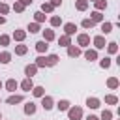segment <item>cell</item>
<instances>
[{
    "mask_svg": "<svg viewBox=\"0 0 120 120\" xmlns=\"http://www.w3.org/2000/svg\"><path fill=\"white\" fill-rule=\"evenodd\" d=\"M17 86H19V82H17L15 79H9V81L6 82V90H8V92H15Z\"/></svg>",
    "mask_w": 120,
    "mask_h": 120,
    "instance_id": "8fae6325",
    "label": "cell"
},
{
    "mask_svg": "<svg viewBox=\"0 0 120 120\" xmlns=\"http://www.w3.org/2000/svg\"><path fill=\"white\" fill-rule=\"evenodd\" d=\"M105 45H107V41H105L103 36H96L94 38V47L96 49H105Z\"/></svg>",
    "mask_w": 120,
    "mask_h": 120,
    "instance_id": "8992f818",
    "label": "cell"
},
{
    "mask_svg": "<svg viewBox=\"0 0 120 120\" xmlns=\"http://www.w3.org/2000/svg\"><path fill=\"white\" fill-rule=\"evenodd\" d=\"M68 56H69V58H77V56H81V47L69 45V47H68Z\"/></svg>",
    "mask_w": 120,
    "mask_h": 120,
    "instance_id": "5b68a950",
    "label": "cell"
},
{
    "mask_svg": "<svg viewBox=\"0 0 120 120\" xmlns=\"http://www.w3.org/2000/svg\"><path fill=\"white\" fill-rule=\"evenodd\" d=\"M99 120H112V112H111V111H107V109H105V111H101V118H99Z\"/></svg>",
    "mask_w": 120,
    "mask_h": 120,
    "instance_id": "e575fe53",
    "label": "cell"
},
{
    "mask_svg": "<svg viewBox=\"0 0 120 120\" xmlns=\"http://www.w3.org/2000/svg\"><path fill=\"white\" fill-rule=\"evenodd\" d=\"M4 22H6V17H2V15H0V24H4Z\"/></svg>",
    "mask_w": 120,
    "mask_h": 120,
    "instance_id": "ee69618b",
    "label": "cell"
},
{
    "mask_svg": "<svg viewBox=\"0 0 120 120\" xmlns=\"http://www.w3.org/2000/svg\"><path fill=\"white\" fill-rule=\"evenodd\" d=\"M26 51H28V47H26V45H17V47H15V54H19V56L26 54Z\"/></svg>",
    "mask_w": 120,
    "mask_h": 120,
    "instance_id": "83f0119b",
    "label": "cell"
},
{
    "mask_svg": "<svg viewBox=\"0 0 120 120\" xmlns=\"http://www.w3.org/2000/svg\"><path fill=\"white\" fill-rule=\"evenodd\" d=\"M77 43H79V47L90 45V36H88V34H79V36H77Z\"/></svg>",
    "mask_w": 120,
    "mask_h": 120,
    "instance_id": "277c9868",
    "label": "cell"
},
{
    "mask_svg": "<svg viewBox=\"0 0 120 120\" xmlns=\"http://www.w3.org/2000/svg\"><path fill=\"white\" fill-rule=\"evenodd\" d=\"M84 58H86V60H90V62H92V60H96V58H98L96 49H88V51L84 52Z\"/></svg>",
    "mask_w": 120,
    "mask_h": 120,
    "instance_id": "ac0fdd59",
    "label": "cell"
},
{
    "mask_svg": "<svg viewBox=\"0 0 120 120\" xmlns=\"http://www.w3.org/2000/svg\"><path fill=\"white\" fill-rule=\"evenodd\" d=\"M21 88H22L24 92H30V90L34 88V82H32V79H24V81L21 82Z\"/></svg>",
    "mask_w": 120,
    "mask_h": 120,
    "instance_id": "7c38bea8",
    "label": "cell"
},
{
    "mask_svg": "<svg viewBox=\"0 0 120 120\" xmlns=\"http://www.w3.org/2000/svg\"><path fill=\"white\" fill-rule=\"evenodd\" d=\"M51 24H52V26H60V24H62V19H60L58 15H54V17H51Z\"/></svg>",
    "mask_w": 120,
    "mask_h": 120,
    "instance_id": "8d00e7d4",
    "label": "cell"
},
{
    "mask_svg": "<svg viewBox=\"0 0 120 120\" xmlns=\"http://www.w3.org/2000/svg\"><path fill=\"white\" fill-rule=\"evenodd\" d=\"M19 2H21V4H22V6H24V8H26V6H30V4H32V2H34V0H19Z\"/></svg>",
    "mask_w": 120,
    "mask_h": 120,
    "instance_id": "b9f144b4",
    "label": "cell"
},
{
    "mask_svg": "<svg viewBox=\"0 0 120 120\" xmlns=\"http://www.w3.org/2000/svg\"><path fill=\"white\" fill-rule=\"evenodd\" d=\"M99 66H101L103 69H107V68L111 66V58H109V56H105V58H101V60H99Z\"/></svg>",
    "mask_w": 120,
    "mask_h": 120,
    "instance_id": "836d02e7",
    "label": "cell"
},
{
    "mask_svg": "<svg viewBox=\"0 0 120 120\" xmlns=\"http://www.w3.org/2000/svg\"><path fill=\"white\" fill-rule=\"evenodd\" d=\"M75 8H77L79 11H84V9L88 8V2H86V0H77V2H75Z\"/></svg>",
    "mask_w": 120,
    "mask_h": 120,
    "instance_id": "484cf974",
    "label": "cell"
},
{
    "mask_svg": "<svg viewBox=\"0 0 120 120\" xmlns=\"http://www.w3.org/2000/svg\"><path fill=\"white\" fill-rule=\"evenodd\" d=\"M45 64H47V66H56V64H58V56H56V54L45 56Z\"/></svg>",
    "mask_w": 120,
    "mask_h": 120,
    "instance_id": "9a60e30c",
    "label": "cell"
},
{
    "mask_svg": "<svg viewBox=\"0 0 120 120\" xmlns=\"http://www.w3.org/2000/svg\"><path fill=\"white\" fill-rule=\"evenodd\" d=\"M34 19H36V22L39 24V22H43L47 17H45V13H41V11H36V13H34Z\"/></svg>",
    "mask_w": 120,
    "mask_h": 120,
    "instance_id": "f1b7e54d",
    "label": "cell"
},
{
    "mask_svg": "<svg viewBox=\"0 0 120 120\" xmlns=\"http://www.w3.org/2000/svg\"><path fill=\"white\" fill-rule=\"evenodd\" d=\"M94 4H96V11H101V9L107 8V2H105V0H96Z\"/></svg>",
    "mask_w": 120,
    "mask_h": 120,
    "instance_id": "4dcf8cb0",
    "label": "cell"
},
{
    "mask_svg": "<svg viewBox=\"0 0 120 120\" xmlns=\"http://www.w3.org/2000/svg\"><path fill=\"white\" fill-rule=\"evenodd\" d=\"M0 120H2V114H0Z\"/></svg>",
    "mask_w": 120,
    "mask_h": 120,
    "instance_id": "7dc6e473",
    "label": "cell"
},
{
    "mask_svg": "<svg viewBox=\"0 0 120 120\" xmlns=\"http://www.w3.org/2000/svg\"><path fill=\"white\" fill-rule=\"evenodd\" d=\"M86 120H99V118H98L96 114H88V116H86Z\"/></svg>",
    "mask_w": 120,
    "mask_h": 120,
    "instance_id": "7bdbcfd3",
    "label": "cell"
},
{
    "mask_svg": "<svg viewBox=\"0 0 120 120\" xmlns=\"http://www.w3.org/2000/svg\"><path fill=\"white\" fill-rule=\"evenodd\" d=\"M99 103H101V101H99L98 98H88V99H86L88 109H98V107H99Z\"/></svg>",
    "mask_w": 120,
    "mask_h": 120,
    "instance_id": "4fadbf2b",
    "label": "cell"
},
{
    "mask_svg": "<svg viewBox=\"0 0 120 120\" xmlns=\"http://www.w3.org/2000/svg\"><path fill=\"white\" fill-rule=\"evenodd\" d=\"M9 60H11V52H8V51L0 52V62L2 64H9Z\"/></svg>",
    "mask_w": 120,
    "mask_h": 120,
    "instance_id": "603a6c76",
    "label": "cell"
},
{
    "mask_svg": "<svg viewBox=\"0 0 120 120\" xmlns=\"http://www.w3.org/2000/svg\"><path fill=\"white\" fill-rule=\"evenodd\" d=\"M56 107H58V111H68L71 105H69V101H68V99H60V101L56 103Z\"/></svg>",
    "mask_w": 120,
    "mask_h": 120,
    "instance_id": "d6986e66",
    "label": "cell"
},
{
    "mask_svg": "<svg viewBox=\"0 0 120 120\" xmlns=\"http://www.w3.org/2000/svg\"><path fill=\"white\" fill-rule=\"evenodd\" d=\"M111 30H112V24L111 22H101V32L103 34H111Z\"/></svg>",
    "mask_w": 120,
    "mask_h": 120,
    "instance_id": "f546056e",
    "label": "cell"
},
{
    "mask_svg": "<svg viewBox=\"0 0 120 120\" xmlns=\"http://www.w3.org/2000/svg\"><path fill=\"white\" fill-rule=\"evenodd\" d=\"M82 28H86V30H90V28H94V22L90 21V19H82Z\"/></svg>",
    "mask_w": 120,
    "mask_h": 120,
    "instance_id": "d590c367",
    "label": "cell"
},
{
    "mask_svg": "<svg viewBox=\"0 0 120 120\" xmlns=\"http://www.w3.org/2000/svg\"><path fill=\"white\" fill-rule=\"evenodd\" d=\"M90 21L96 24V22H101L103 21V15H101V11H92L90 13Z\"/></svg>",
    "mask_w": 120,
    "mask_h": 120,
    "instance_id": "9c48e42d",
    "label": "cell"
},
{
    "mask_svg": "<svg viewBox=\"0 0 120 120\" xmlns=\"http://www.w3.org/2000/svg\"><path fill=\"white\" fill-rule=\"evenodd\" d=\"M58 45L60 47H69L71 45V36H60V39H58Z\"/></svg>",
    "mask_w": 120,
    "mask_h": 120,
    "instance_id": "ba28073f",
    "label": "cell"
},
{
    "mask_svg": "<svg viewBox=\"0 0 120 120\" xmlns=\"http://www.w3.org/2000/svg\"><path fill=\"white\" fill-rule=\"evenodd\" d=\"M13 11H17V13H22V11H24V6H22L19 0H15V4H13Z\"/></svg>",
    "mask_w": 120,
    "mask_h": 120,
    "instance_id": "1f68e13d",
    "label": "cell"
},
{
    "mask_svg": "<svg viewBox=\"0 0 120 120\" xmlns=\"http://www.w3.org/2000/svg\"><path fill=\"white\" fill-rule=\"evenodd\" d=\"M41 107H43L45 111H51V109L54 107V101H52V98H51V96H43V98H41Z\"/></svg>",
    "mask_w": 120,
    "mask_h": 120,
    "instance_id": "7a4b0ae2",
    "label": "cell"
},
{
    "mask_svg": "<svg viewBox=\"0 0 120 120\" xmlns=\"http://www.w3.org/2000/svg\"><path fill=\"white\" fill-rule=\"evenodd\" d=\"M47 49H49V43H47V41L41 39V41L36 43V51H38V52H47Z\"/></svg>",
    "mask_w": 120,
    "mask_h": 120,
    "instance_id": "30bf717a",
    "label": "cell"
},
{
    "mask_svg": "<svg viewBox=\"0 0 120 120\" xmlns=\"http://www.w3.org/2000/svg\"><path fill=\"white\" fill-rule=\"evenodd\" d=\"M30 92H32L36 98H43V96H45V88H43V86H34Z\"/></svg>",
    "mask_w": 120,
    "mask_h": 120,
    "instance_id": "2e32d148",
    "label": "cell"
},
{
    "mask_svg": "<svg viewBox=\"0 0 120 120\" xmlns=\"http://www.w3.org/2000/svg\"><path fill=\"white\" fill-rule=\"evenodd\" d=\"M8 11H9V6H8V4H4V2H0V15L4 17Z\"/></svg>",
    "mask_w": 120,
    "mask_h": 120,
    "instance_id": "ab89813d",
    "label": "cell"
},
{
    "mask_svg": "<svg viewBox=\"0 0 120 120\" xmlns=\"http://www.w3.org/2000/svg\"><path fill=\"white\" fill-rule=\"evenodd\" d=\"M118 84H120V82H118V79H116V77H111V79H107V86H109L111 90L118 88Z\"/></svg>",
    "mask_w": 120,
    "mask_h": 120,
    "instance_id": "7402d4cb",
    "label": "cell"
},
{
    "mask_svg": "<svg viewBox=\"0 0 120 120\" xmlns=\"http://www.w3.org/2000/svg\"><path fill=\"white\" fill-rule=\"evenodd\" d=\"M105 103H109V105H116V103H118V98H116L114 94H109V96H105Z\"/></svg>",
    "mask_w": 120,
    "mask_h": 120,
    "instance_id": "d4e9b609",
    "label": "cell"
},
{
    "mask_svg": "<svg viewBox=\"0 0 120 120\" xmlns=\"http://www.w3.org/2000/svg\"><path fill=\"white\" fill-rule=\"evenodd\" d=\"M38 69H39V68H38L36 64H28V66L24 68V73H26V79H32V77H34V75L38 73Z\"/></svg>",
    "mask_w": 120,
    "mask_h": 120,
    "instance_id": "3957f363",
    "label": "cell"
},
{
    "mask_svg": "<svg viewBox=\"0 0 120 120\" xmlns=\"http://www.w3.org/2000/svg\"><path fill=\"white\" fill-rule=\"evenodd\" d=\"M0 45H2V47H8V45H9V36H6V34L0 36Z\"/></svg>",
    "mask_w": 120,
    "mask_h": 120,
    "instance_id": "f35d334b",
    "label": "cell"
},
{
    "mask_svg": "<svg viewBox=\"0 0 120 120\" xmlns=\"http://www.w3.org/2000/svg\"><path fill=\"white\" fill-rule=\"evenodd\" d=\"M86 2H96V0H86Z\"/></svg>",
    "mask_w": 120,
    "mask_h": 120,
    "instance_id": "f6af8a7d",
    "label": "cell"
},
{
    "mask_svg": "<svg viewBox=\"0 0 120 120\" xmlns=\"http://www.w3.org/2000/svg\"><path fill=\"white\" fill-rule=\"evenodd\" d=\"M0 88H2V81H0Z\"/></svg>",
    "mask_w": 120,
    "mask_h": 120,
    "instance_id": "bcb514c9",
    "label": "cell"
},
{
    "mask_svg": "<svg viewBox=\"0 0 120 120\" xmlns=\"http://www.w3.org/2000/svg\"><path fill=\"white\" fill-rule=\"evenodd\" d=\"M75 30H77V24H73V22H66V24H64V32H66V36H73Z\"/></svg>",
    "mask_w": 120,
    "mask_h": 120,
    "instance_id": "52a82bcc",
    "label": "cell"
},
{
    "mask_svg": "<svg viewBox=\"0 0 120 120\" xmlns=\"http://www.w3.org/2000/svg\"><path fill=\"white\" fill-rule=\"evenodd\" d=\"M22 99H24L22 96H9V98L6 99V103H8V105H15V103H21Z\"/></svg>",
    "mask_w": 120,
    "mask_h": 120,
    "instance_id": "e0dca14e",
    "label": "cell"
},
{
    "mask_svg": "<svg viewBox=\"0 0 120 120\" xmlns=\"http://www.w3.org/2000/svg\"><path fill=\"white\" fill-rule=\"evenodd\" d=\"M49 4H51L52 8H56V6H60V4H62V0H51Z\"/></svg>",
    "mask_w": 120,
    "mask_h": 120,
    "instance_id": "60d3db41",
    "label": "cell"
},
{
    "mask_svg": "<svg viewBox=\"0 0 120 120\" xmlns=\"http://www.w3.org/2000/svg\"><path fill=\"white\" fill-rule=\"evenodd\" d=\"M52 9H54V8H52V6L49 4V2H43V4H41V9H39V11H41V13H51Z\"/></svg>",
    "mask_w": 120,
    "mask_h": 120,
    "instance_id": "4316f807",
    "label": "cell"
},
{
    "mask_svg": "<svg viewBox=\"0 0 120 120\" xmlns=\"http://www.w3.org/2000/svg\"><path fill=\"white\" fill-rule=\"evenodd\" d=\"M68 118L69 120H81L82 118V109L81 107H69L68 109Z\"/></svg>",
    "mask_w": 120,
    "mask_h": 120,
    "instance_id": "6da1fadb",
    "label": "cell"
},
{
    "mask_svg": "<svg viewBox=\"0 0 120 120\" xmlns=\"http://www.w3.org/2000/svg\"><path fill=\"white\" fill-rule=\"evenodd\" d=\"M107 51H109V54H116L118 52V45L114 41H111V43H107Z\"/></svg>",
    "mask_w": 120,
    "mask_h": 120,
    "instance_id": "cb8c5ba5",
    "label": "cell"
},
{
    "mask_svg": "<svg viewBox=\"0 0 120 120\" xmlns=\"http://www.w3.org/2000/svg\"><path fill=\"white\" fill-rule=\"evenodd\" d=\"M41 28H39V24L38 22H32V24H28V32L30 34H36V32H39Z\"/></svg>",
    "mask_w": 120,
    "mask_h": 120,
    "instance_id": "d6a6232c",
    "label": "cell"
},
{
    "mask_svg": "<svg viewBox=\"0 0 120 120\" xmlns=\"http://www.w3.org/2000/svg\"><path fill=\"white\" fill-rule=\"evenodd\" d=\"M24 38H26V32H24V30H15V32H13V39L22 41Z\"/></svg>",
    "mask_w": 120,
    "mask_h": 120,
    "instance_id": "44dd1931",
    "label": "cell"
},
{
    "mask_svg": "<svg viewBox=\"0 0 120 120\" xmlns=\"http://www.w3.org/2000/svg\"><path fill=\"white\" fill-rule=\"evenodd\" d=\"M24 112H26V114H34V112H36V103H34V101H28V103L24 105Z\"/></svg>",
    "mask_w": 120,
    "mask_h": 120,
    "instance_id": "ffe728a7",
    "label": "cell"
},
{
    "mask_svg": "<svg viewBox=\"0 0 120 120\" xmlns=\"http://www.w3.org/2000/svg\"><path fill=\"white\" fill-rule=\"evenodd\" d=\"M52 39H54V32H52L51 28L43 30V41H47V43H49V41H52Z\"/></svg>",
    "mask_w": 120,
    "mask_h": 120,
    "instance_id": "5bb4252c",
    "label": "cell"
},
{
    "mask_svg": "<svg viewBox=\"0 0 120 120\" xmlns=\"http://www.w3.org/2000/svg\"><path fill=\"white\" fill-rule=\"evenodd\" d=\"M36 66H38V68H45V66H47V64H45V56H38V58H36Z\"/></svg>",
    "mask_w": 120,
    "mask_h": 120,
    "instance_id": "74e56055",
    "label": "cell"
}]
</instances>
